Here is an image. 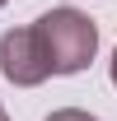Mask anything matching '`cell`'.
I'll list each match as a JSON object with an SVG mask.
<instances>
[{"label": "cell", "instance_id": "1", "mask_svg": "<svg viewBox=\"0 0 117 121\" xmlns=\"http://www.w3.org/2000/svg\"><path fill=\"white\" fill-rule=\"evenodd\" d=\"M33 33H38V47H42L52 75H80L98 51V23L80 9H70V5L47 9L33 23Z\"/></svg>", "mask_w": 117, "mask_h": 121}, {"label": "cell", "instance_id": "2", "mask_svg": "<svg viewBox=\"0 0 117 121\" xmlns=\"http://www.w3.org/2000/svg\"><path fill=\"white\" fill-rule=\"evenodd\" d=\"M0 75L10 79V84H19V89H38V84L52 75L33 28H10V33H0Z\"/></svg>", "mask_w": 117, "mask_h": 121}, {"label": "cell", "instance_id": "3", "mask_svg": "<svg viewBox=\"0 0 117 121\" xmlns=\"http://www.w3.org/2000/svg\"><path fill=\"white\" fill-rule=\"evenodd\" d=\"M47 121H98V117H89L84 107H56V112H52Z\"/></svg>", "mask_w": 117, "mask_h": 121}, {"label": "cell", "instance_id": "4", "mask_svg": "<svg viewBox=\"0 0 117 121\" xmlns=\"http://www.w3.org/2000/svg\"><path fill=\"white\" fill-rule=\"evenodd\" d=\"M112 84H117V51H112Z\"/></svg>", "mask_w": 117, "mask_h": 121}, {"label": "cell", "instance_id": "5", "mask_svg": "<svg viewBox=\"0 0 117 121\" xmlns=\"http://www.w3.org/2000/svg\"><path fill=\"white\" fill-rule=\"evenodd\" d=\"M0 121H10V117H5V107H0Z\"/></svg>", "mask_w": 117, "mask_h": 121}, {"label": "cell", "instance_id": "6", "mask_svg": "<svg viewBox=\"0 0 117 121\" xmlns=\"http://www.w3.org/2000/svg\"><path fill=\"white\" fill-rule=\"evenodd\" d=\"M0 5H10V0H0Z\"/></svg>", "mask_w": 117, "mask_h": 121}]
</instances>
